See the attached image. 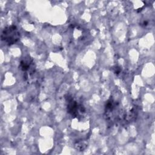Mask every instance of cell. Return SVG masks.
I'll return each instance as SVG.
<instances>
[{"mask_svg": "<svg viewBox=\"0 0 155 155\" xmlns=\"http://www.w3.org/2000/svg\"><path fill=\"white\" fill-rule=\"evenodd\" d=\"M33 61L29 56L25 57L22 59L19 64V67L23 71H30L31 73L35 71V68L33 66Z\"/></svg>", "mask_w": 155, "mask_h": 155, "instance_id": "3", "label": "cell"}, {"mask_svg": "<svg viewBox=\"0 0 155 155\" xmlns=\"http://www.w3.org/2000/svg\"><path fill=\"white\" fill-rule=\"evenodd\" d=\"M20 33L15 25H12L5 27L1 34V40L7 45H12L16 44L20 39Z\"/></svg>", "mask_w": 155, "mask_h": 155, "instance_id": "1", "label": "cell"}, {"mask_svg": "<svg viewBox=\"0 0 155 155\" xmlns=\"http://www.w3.org/2000/svg\"><path fill=\"white\" fill-rule=\"evenodd\" d=\"M65 99L67 102V112L72 116L78 117L79 113H82L85 112L84 107L81 104H79L71 96L67 95Z\"/></svg>", "mask_w": 155, "mask_h": 155, "instance_id": "2", "label": "cell"}]
</instances>
